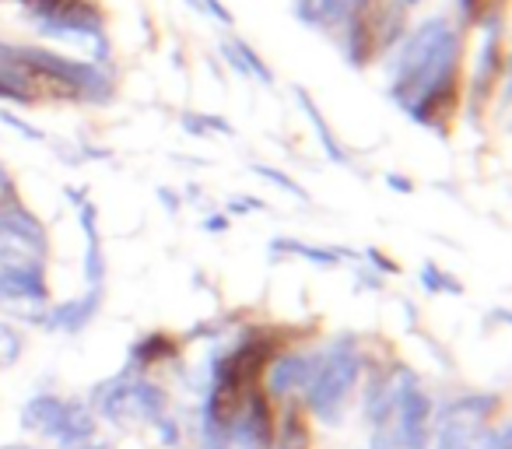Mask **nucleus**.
Returning a JSON list of instances; mask_svg holds the SVG:
<instances>
[{"instance_id":"6ab92c4d","label":"nucleus","mask_w":512,"mask_h":449,"mask_svg":"<svg viewBox=\"0 0 512 449\" xmlns=\"http://www.w3.org/2000/svg\"><path fill=\"white\" fill-rule=\"evenodd\" d=\"M11 204H15V183H11L8 172L0 169V211H8Z\"/></svg>"},{"instance_id":"f03ea898","label":"nucleus","mask_w":512,"mask_h":449,"mask_svg":"<svg viewBox=\"0 0 512 449\" xmlns=\"http://www.w3.org/2000/svg\"><path fill=\"white\" fill-rule=\"evenodd\" d=\"M358 369H362V358H358L355 344L337 341L327 355H316L309 365L306 379V404L309 411L320 421H337L341 418V407L348 400V393L358 383Z\"/></svg>"},{"instance_id":"9d476101","label":"nucleus","mask_w":512,"mask_h":449,"mask_svg":"<svg viewBox=\"0 0 512 449\" xmlns=\"http://www.w3.org/2000/svg\"><path fill=\"white\" fill-rule=\"evenodd\" d=\"M81 229H85V239H88V246H85V278H88V285L95 288L102 281V250H99V232H95V207L92 204L81 207Z\"/></svg>"},{"instance_id":"6e6552de","label":"nucleus","mask_w":512,"mask_h":449,"mask_svg":"<svg viewBox=\"0 0 512 449\" xmlns=\"http://www.w3.org/2000/svg\"><path fill=\"white\" fill-rule=\"evenodd\" d=\"M309 365H313V358L306 355H285L278 358V362L271 365V376H267V386H271V393H278V397H288L292 390H302L309 379Z\"/></svg>"},{"instance_id":"4468645a","label":"nucleus","mask_w":512,"mask_h":449,"mask_svg":"<svg viewBox=\"0 0 512 449\" xmlns=\"http://www.w3.org/2000/svg\"><path fill=\"white\" fill-rule=\"evenodd\" d=\"M495 67H498V46H495V36L484 43V53H481V67H477V81H474V95L481 99L484 95V85L491 88V78H495Z\"/></svg>"},{"instance_id":"412c9836","label":"nucleus","mask_w":512,"mask_h":449,"mask_svg":"<svg viewBox=\"0 0 512 449\" xmlns=\"http://www.w3.org/2000/svg\"><path fill=\"white\" fill-rule=\"evenodd\" d=\"M200 8H204V11H211V15H214V18H218V22H221V25H228V22H232V15H228V11H225V8H221L218 0H200Z\"/></svg>"},{"instance_id":"f257e3e1","label":"nucleus","mask_w":512,"mask_h":449,"mask_svg":"<svg viewBox=\"0 0 512 449\" xmlns=\"http://www.w3.org/2000/svg\"><path fill=\"white\" fill-rule=\"evenodd\" d=\"M456 64L460 36L446 18H428L404 43L393 71V99L425 127H442V116L456 109Z\"/></svg>"},{"instance_id":"f3484780","label":"nucleus","mask_w":512,"mask_h":449,"mask_svg":"<svg viewBox=\"0 0 512 449\" xmlns=\"http://www.w3.org/2000/svg\"><path fill=\"white\" fill-rule=\"evenodd\" d=\"M253 172H256V176H267V179H274V183H278V186H285L288 193H295V197H302V200H306V190H302L299 183H292V179H288V176H281L278 169H264V165H253Z\"/></svg>"},{"instance_id":"f8f14e48","label":"nucleus","mask_w":512,"mask_h":449,"mask_svg":"<svg viewBox=\"0 0 512 449\" xmlns=\"http://www.w3.org/2000/svg\"><path fill=\"white\" fill-rule=\"evenodd\" d=\"M351 0H299V18L309 25H327L348 15Z\"/></svg>"},{"instance_id":"ddd939ff","label":"nucleus","mask_w":512,"mask_h":449,"mask_svg":"<svg viewBox=\"0 0 512 449\" xmlns=\"http://www.w3.org/2000/svg\"><path fill=\"white\" fill-rule=\"evenodd\" d=\"M278 449H309V428L295 407L285 414V425H281V435H278Z\"/></svg>"},{"instance_id":"dca6fc26","label":"nucleus","mask_w":512,"mask_h":449,"mask_svg":"<svg viewBox=\"0 0 512 449\" xmlns=\"http://www.w3.org/2000/svg\"><path fill=\"white\" fill-rule=\"evenodd\" d=\"M18 351H22V341H18V334L8 327V323H0V362H4V365L15 362Z\"/></svg>"},{"instance_id":"7ed1b4c3","label":"nucleus","mask_w":512,"mask_h":449,"mask_svg":"<svg viewBox=\"0 0 512 449\" xmlns=\"http://www.w3.org/2000/svg\"><path fill=\"white\" fill-rule=\"evenodd\" d=\"M22 421H25V428L60 442L64 449L81 446V442H92V435H95V414L88 411L85 404L50 397V393L32 397L29 404H25Z\"/></svg>"},{"instance_id":"393cba45","label":"nucleus","mask_w":512,"mask_h":449,"mask_svg":"<svg viewBox=\"0 0 512 449\" xmlns=\"http://www.w3.org/2000/svg\"><path fill=\"white\" fill-rule=\"evenodd\" d=\"M4 449H32V446H4Z\"/></svg>"},{"instance_id":"a211bd4d","label":"nucleus","mask_w":512,"mask_h":449,"mask_svg":"<svg viewBox=\"0 0 512 449\" xmlns=\"http://www.w3.org/2000/svg\"><path fill=\"white\" fill-rule=\"evenodd\" d=\"M481 449H512V442H509V425H502V428H495V432H488L481 439Z\"/></svg>"},{"instance_id":"aec40b11","label":"nucleus","mask_w":512,"mask_h":449,"mask_svg":"<svg viewBox=\"0 0 512 449\" xmlns=\"http://www.w3.org/2000/svg\"><path fill=\"white\" fill-rule=\"evenodd\" d=\"M0 120L8 123V127H18V130H22L25 137H29V141H39V137H43V134H39L36 127H29V123H22V120H18V116H11V113H0Z\"/></svg>"},{"instance_id":"5701e85b","label":"nucleus","mask_w":512,"mask_h":449,"mask_svg":"<svg viewBox=\"0 0 512 449\" xmlns=\"http://www.w3.org/2000/svg\"><path fill=\"white\" fill-rule=\"evenodd\" d=\"M390 183L397 186L400 193H407V190H411V183H407V179H397V176H390Z\"/></svg>"},{"instance_id":"0eeeda50","label":"nucleus","mask_w":512,"mask_h":449,"mask_svg":"<svg viewBox=\"0 0 512 449\" xmlns=\"http://www.w3.org/2000/svg\"><path fill=\"white\" fill-rule=\"evenodd\" d=\"M232 439L239 442L242 449H271L274 446L271 407H267V397L260 390H249L239 418L232 421Z\"/></svg>"},{"instance_id":"2eb2a0df","label":"nucleus","mask_w":512,"mask_h":449,"mask_svg":"<svg viewBox=\"0 0 512 449\" xmlns=\"http://www.w3.org/2000/svg\"><path fill=\"white\" fill-rule=\"evenodd\" d=\"M232 50L239 53V60L246 64V71L253 74L256 81H264V85H271V81H274V78H271V67H267L260 57H256V50H249V46H246V43H239V39L232 43Z\"/></svg>"},{"instance_id":"20e7f679","label":"nucleus","mask_w":512,"mask_h":449,"mask_svg":"<svg viewBox=\"0 0 512 449\" xmlns=\"http://www.w3.org/2000/svg\"><path fill=\"white\" fill-rule=\"evenodd\" d=\"M99 411L116 425H134V421H162L165 414V393L151 383H130V379H116V383H102L99 397H95Z\"/></svg>"},{"instance_id":"423d86ee","label":"nucleus","mask_w":512,"mask_h":449,"mask_svg":"<svg viewBox=\"0 0 512 449\" xmlns=\"http://www.w3.org/2000/svg\"><path fill=\"white\" fill-rule=\"evenodd\" d=\"M491 407H495L491 397H470V400H463V404H453L446 411V418H442L435 449H470L474 446L477 425H481Z\"/></svg>"},{"instance_id":"39448f33","label":"nucleus","mask_w":512,"mask_h":449,"mask_svg":"<svg viewBox=\"0 0 512 449\" xmlns=\"http://www.w3.org/2000/svg\"><path fill=\"white\" fill-rule=\"evenodd\" d=\"M390 435L397 449H425L432 439V400L418 390L414 376L400 369L397 379V404H393Z\"/></svg>"},{"instance_id":"9b49d317","label":"nucleus","mask_w":512,"mask_h":449,"mask_svg":"<svg viewBox=\"0 0 512 449\" xmlns=\"http://www.w3.org/2000/svg\"><path fill=\"white\" fill-rule=\"evenodd\" d=\"M295 99L302 102V113L309 116V123H313V130H316V137H320V144H323V151H327L334 162H348L344 158V151H341V144H337V137L330 134V127H327V120L320 116V109H316V102L309 99V92L306 88H295Z\"/></svg>"},{"instance_id":"1a4fd4ad","label":"nucleus","mask_w":512,"mask_h":449,"mask_svg":"<svg viewBox=\"0 0 512 449\" xmlns=\"http://www.w3.org/2000/svg\"><path fill=\"white\" fill-rule=\"evenodd\" d=\"M95 309H99V292H88L85 299L67 302V306L53 309V313L46 316V327H53V330H67V334H74V330H81L88 320H92Z\"/></svg>"},{"instance_id":"b1692460","label":"nucleus","mask_w":512,"mask_h":449,"mask_svg":"<svg viewBox=\"0 0 512 449\" xmlns=\"http://www.w3.org/2000/svg\"><path fill=\"white\" fill-rule=\"evenodd\" d=\"M400 4H404V8H411V4H421V0H400Z\"/></svg>"},{"instance_id":"4be33fe9","label":"nucleus","mask_w":512,"mask_h":449,"mask_svg":"<svg viewBox=\"0 0 512 449\" xmlns=\"http://www.w3.org/2000/svg\"><path fill=\"white\" fill-rule=\"evenodd\" d=\"M425 288H442V278H439V271H435V267H425Z\"/></svg>"}]
</instances>
